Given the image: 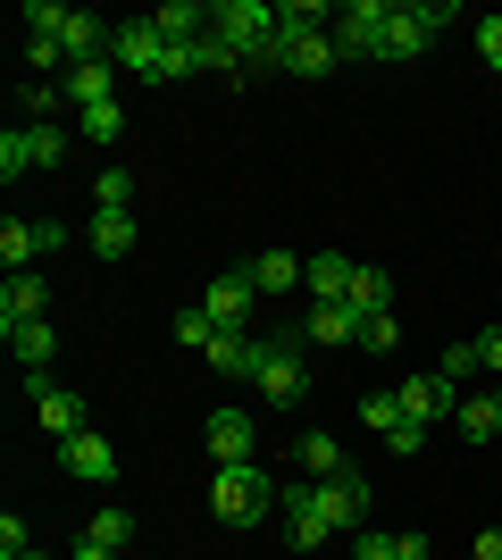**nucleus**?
Returning a JSON list of instances; mask_svg holds the SVG:
<instances>
[{
  "label": "nucleus",
  "mask_w": 502,
  "mask_h": 560,
  "mask_svg": "<svg viewBox=\"0 0 502 560\" xmlns=\"http://www.w3.org/2000/svg\"><path fill=\"white\" fill-rule=\"evenodd\" d=\"M277 493H285V486H277L260 460H235V468H218V477H210V518H218V527H260V518L277 511Z\"/></svg>",
  "instance_id": "obj_1"
},
{
  "label": "nucleus",
  "mask_w": 502,
  "mask_h": 560,
  "mask_svg": "<svg viewBox=\"0 0 502 560\" xmlns=\"http://www.w3.org/2000/svg\"><path fill=\"white\" fill-rule=\"evenodd\" d=\"M68 151H75L68 126H34V117H17V126L0 135V176L17 185V176H34V167H59Z\"/></svg>",
  "instance_id": "obj_2"
},
{
  "label": "nucleus",
  "mask_w": 502,
  "mask_h": 560,
  "mask_svg": "<svg viewBox=\"0 0 502 560\" xmlns=\"http://www.w3.org/2000/svg\"><path fill=\"white\" fill-rule=\"evenodd\" d=\"M109 68L118 75H143V84H167V34L151 18H126L109 34Z\"/></svg>",
  "instance_id": "obj_3"
},
{
  "label": "nucleus",
  "mask_w": 502,
  "mask_h": 560,
  "mask_svg": "<svg viewBox=\"0 0 502 560\" xmlns=\"http://www.w3.org/2000/svg\"><path fill=\"white\" fill-rule=\"evenodd\" d=\"M385 18H394V0H343L335 9V59H377L385 50Z\"/></svg>",
  "instance_id": "obj_4"
},
{
  "label": "nucleus",
  "mask_w": 502,
  "mask_h": 560,
  "mask_svg": "<svg viewBox=\"0 0 502 560\" xmlns=\"http://www.w3.org/2000/svg\"><path fill=\"white\" fill-rule=\"evenodd\" d=\"M311 502H318V518H327L335 536H360V527H369V502H377V493H369V477H360V468H343V477H318V486H311Z\"/></svg>",
  "instance_id": "obj_5"
},
{
  "label": "nucleus",
  "mask_w": 502,
  "mask_h": 560,
  "mask_svg": "<svg viewBox=\"0 0 502 560\" xmlns=\"http://www.w3.org/2000/svg\"><path fill=\"white\" fill-rule=\"evenodd\" d=\"M444 25H453L444 0H435V9H394V18H385V50H377V59H428Z\"/></svg>",
  "instance_id": "obj_6"
},
{
  "label": "nucleus",
  "mask_w": 502,
  "mask_h": 560,
  "mask_svg": "<svg viewBox=\"0 0 502 560\" xmlns=\"http://www.w3.org/2000/svg\"><path fill=\"white\" fill-rule=\"evenodd\" d=\"M210 25H218V34H226V43L243 50V59H252V50H260L268 34H277V0H218V9H210Z\"/></svg>",
  "instance_id": "obj_7"
},
{
  "label": "nucleus",
  "mask_w": 502,
  "mask_h": 560,
  "mask_svg": "<svg viewBox=\"0 0 502 560\" xmlns=\"http://www.w3.org/2000/svg\"><path fill=\"white\" fill-rule=\"evenodd\" d=\"M394 401H402V419H419V427H435V419H460V385L453 376H402V385H394Z\"/></svg>",
  "instance_id": "obj_8"
},
{
  "label": "nucleus",
  "mask_w": 502,
  "mask_h": 560,
  "mask_svg": "<svg viewBox=\"0 0 502 560\" xmlns=\"http://www.w3.org/2000/svg\"><path fill=\"white\" fill-rule=\"evenodd\" d=\"M210 460L218 468L260 460V427H252V410H235V401H218V410H210Z\"/></svg>",
  "instance_id": "obj_9"
},
{
  "label": "nucleus",
  "mask_w": 502,
  "mask_h": 560,
  "mask_svg": "<svg viewBox=\"0 0 502 560\" xmlns=\"http://www.w3.org/2000/svg\"><path fill=\"white\" fill-rule=\"evenodd\" d=\"M34 385V419L50 427V444H68V435H84V394H68L59 376H25Z\"/></svg>",
  "instance_id": "obj_10"
},
{
  "label": "nucleus",
  "mask_w": 502,
  "mask_h": 560,
  "mask_svg": "<svg viewBox=\"0 0 502 560\" xmlns=\"http://www.w3.org/2000/svg\"><path fill=\"white\" fill-rule=\"evenodd\" d=\"M260 394L268 401H302L311 394V369H302V351L277 335V343H260Z\"/></svg>",
  "instance_id": "obj_11"
},
{
  "label": "nucleus",
  "mask_w": 502,
  "mask_h": 560,
  "mask_svg": "<svg viewBox=\"0 0 502 560\" xmlns=\"http://www.w3.org/2000/svg\"><path fill=\"white\" fill-rule=\"evenodd\" d=\"M252 302H260V284L243 277V268H235V277H210V284H201V310H210V327H252Z\"/></svg>",
  "instance_id": "obj_12"
},
{
  "label": "nucleus",
  "mask_w": 502,
  "mask_h": 560,
  "mask_svg": "<svg viewBox=\"0 0 502 560\" xmlns=\"http://www.w3.org/2000/svg\"><path fill=\"white\" fill-rule=\"evenodd\" d=\"M59 468H68L75 486H118V452L101 444L93 427H84V435H68V444H59Z\"/></svg>",
  "instance_id": "obj_13"
},
{
  "label": "nucleus",
  "mask_w": 502,
  "mask_h": 560,
  "mask_svg": "<svg viewBox=\"0 0 502 560\" xmlns=\"http://www.w3.org/2000/svg\"><path fill=\"white\" fill-rule=\"evenodd\" d=\"M260 343L268 335H252V327H218L210 343H201V360H210L218 376H260Z\"/></svg>",
  "instance_id": "obj_14"
},
{
  "label": "nucleus",
  "mask_w": 502,
  "mask_h": 560,
  "mask_svg": "<svg viewBox=\"0 0 502 560\" xmlns=\"http://www.w3.org/2000/svg\"><path fill=\"white\" fill-rule=\"evenodd\" d=\"M135 243H143V218H135V210H93V218H84V252H93V259H126Z\"/></svg>",
  "instance_id": "obj_15"
},
{
  "label": "nucleus",
  "mask_w": 502,
  "mask_h": 560,
  "mask_svg": "<svg viewBox=\"0 0 502 560\" xmlns=\"http://www.w3.org/2000/svg\"><path fill=\"white\" fill-rule=\"evenodd\" d=\"M50 310V284L34 277V268H17V277L0 284V335H17V327H34V318H43Z\"/></svg>",
  "instance_id": "obj_16"
},
{
  "label": "nucleus",
  "mask_w": 502,
  "mask_h": 560,
  "mask_svg": "<svg viewBox=\"0 0 502 560\" xmlns=\"http://www.w3.org/2000/svg\"><path fill=\"white\" fill-rule=\"evenodd\" d=\"M302 343H318V351L360 343V310H352V302H311V318H302Z\"/></svg>",
  "instance_id": "obj_17"
},
{
  "label": "nucleus",
  "mask_w": 502,
  "mask_h": 560,
  "mask_svg": "<svg viewBox=\"0 0 502 560\" xmlns=\"http://www.w3.org/2000/svg\"><path fill=\"white\" fill-rule=\"evenodd\" d=\"M43 252H50V218H9V226H0V268H9V277L34 268Z\"/></svg>",
  "instance_id": "obj_18"
},
{
  "label": "nucleus",
  "mask_w": 502,
  "mask_h": 560,
  "mask_svg": "<svg viewBox=\"0 0 502 560\" xmlns=\"http://www.w3.org/2000/svg\"><path fill=\"white\" fill-rule=\"evenodd\" d=\"M352 277H360V268L343 252H318L311 268H302V293H311V302H352Z\"/></svg>",
  "instance_id": "obj_19"
},
{
  "label": "nucleus",
  "mask_w": 502,
  "mask_h": 560,
  "mask_svg": "<svg viewBox=\"0 0 502 560\" xmlns=\"http://www.w3.org/2000/svg\"><path fill=\"white\" fill-rule=\"evenodd\" d=\"M302 268H311V259L277 243V252H252V268H243V277L260 284V293H302Z\"/></svg>",
  "instance_id": "obj_20"
},
{
  "label": "nucleus",
  "mask_w": 502,
  "mask_h": 560,
  "mask_svg": "<svg viewBox=\"0 0 502 560\" xmlns=\"http://www.w3.org/2000/svg\"><path fill=\"white\" fill-rule=\"evenodd\" d=\"M285 75H302V84L335 75V34H285Z\"/></svg>",
  "instance_id": "obj_21"
},
{
  "label": "nucleus",
  "mask_w": 502,
  "mask_h": 560,
  "mask_svg": "<svg viewBox=\"0 0 502 560\" xmlns=\"http://www.w3.org/2000/svg\"><path fill=\"white\" fill-rule=\"evenodd\" d=\"M277 502H285V527H293V544H302V552H318V544L335 536L327 518H318V502H311V486H285L277 493Z\"/></svg>",
  "instance_id": "obj_22"
},
{
  "label": "nucleus",
  "mask_w": 502,
  "mask_h": 560,
  "mask_svg": "<svg viewBox=\"0 0 502 560\" xmlns=\"http://www.w3.org/2000/svg\"><path fill=\"white\" fill-rule=\"evenodd\" d=\"M101 101H118V68H109V59L68 68V109H101Z\"/></svg>",
  "instance_id": "obj_23"
},
{
  "label": "nucleus",
  "mask_w": 502,
  "mask_h": 560,
  "mask_svg": "<svg viewBox=\"0 0 502 560\" xmlns=\"http://www.w3.org/2000/svg\"><path fill=\"white\" fill-rule=\"evenodd\" d=\"M9 351H17L25 376H50V360H59V335H50V318H34V327L9 335Z\"/></svg>",
  "instance_id": "obj_24"
},
{
  "label": "nucleus",
  "mask_w": 502,
  "mask_h": 560,
  "mask_svg": "<svg viewBox=\"0 0 502 560\" xmlns=\"http://www.w3.org/2000/svg\"><path fill=\"white\" fill-rule=\"evenodd\" d=\"M453 427L469 435V444H494V435H502V385H494V394H469Z\"/></svg>",
  "instance_id": "obj_25"
},
{
  "label": "nucleus",
  "mask_w": 502,
  "mask_h": 560,
  "mask_svg": "<svg viewBox=\"0 0 502 560\" xmlns=\"http://www.w3.org/2000/svg\"><path fill=\"white\" fill-rule=\"evenodd\" d=\"M293 460H302V477H343V444H335L327 427H311V435H302V444H293Z\"/></svg>",
  "instance_id": "obj_26"
},
{
  "label": "nucleus",
  "mask_w": 502,
  "mask_h": 560,
  "mask_svg": "<svg viewBox=\"0 0 502 560\" xmlns=\"http://www.w3.org/2000/svg\"><path fill=\"white\" fill-rule=\"evenodd\" d=\"M151 25H160L167 43H201V34H210V9H201V0H167V9H151Z\"/></svg>",
  "instance_id": "obj_27"
},
{
  "label": "nucleus",
  "mask_w": 502,
  "mask_h": 560,
  "mask_svg": "<svg viewBox=\"0 0 502 560\" xmlns=\"http://www.w3.org/2000/svg\"><path fill=\"white\" fill-rule=\"evenodd\" d=\"M84 536H93V544H109V552H135V511H126V502H101Z\"/></svg>",
  "instance_id": "obj_28"
},
{
  "label": "nucleus",
  "mask_w": 502,
  "mask_h": 560,
  "mask_svg": "<svg viewBox=\"0 0 502 560\" xmlns=\"http://www.w3.org/2000/svg\"><path fill=\"white\" fill-rule=\"evenodd\" d=\"M75 126H84V142H93V151H109V142H126V101H101V109H75Z\"/></svg>",
  "instance_id": "obj_29"
},
{
  "label": "nucleus",
  "mask_w": 502,
  "mask_h": 560,
  "mask_svg": "<svg viewBox=\"0 0 502 560\" xmlns=\"http://www.w3.org/2000/svg\"><path fill=\"white\" fill-rule=\"evenodd\" d=\"M352 310H360V318L394 310V277H385V268H360V277H352Z\"/></svg>",
  "instance_id": "obj_30"
},
{
  "label": "nucleus",
  "mask_w": 502,
  "mask_h": 560,
  "mask_svg": "<svg viewBox=\"0 0 502 560\" xmlns=\"http://www.w3.org/2000/svg\"><path fill=\"white\" fill-rule=\"evenodd\" d=\"M201 75H252V68H243V50L226 43L218 25H210V43H201Z\"/></svg>",
  "instance_id": "obj_31"
},
{
  "label": "nucleus",
  "mask_w": 502,
  "mask_h": 560,
  "mask_svg": "<svg viewBox=\"0 0 502 560\" xmlns=\"http://www.w3.org/2000/svg\"><path fill=\"white\" fill-rule=\"evenodd\" d=\"M17 25H25V43H43V34H59V25H68V9H59V0H25Z\"/></svg>",
  "instance_id": "obj_32"
},
{
  "label": "nucleus",
  "mask_w": 502,
  "mask_h": 560,
  "mask_svg": "<svg viewBox=\"0 0 502 560\" xmlns=\"http://www.w3.org/2000/svg\"><path fill=\"white\" fill-rule=\"evenodd\" d=\"M167 335H176V343H185V351H201V343H210V310H201V302H192V310H176V318H167Z\"/></svg>",
  "instance_id": "obj_33"
},
{
  "label": "nucleus",
  "mask_w": 502,
  "mask_h": 560,
  "mask_svg": "<svg viewBox=\"0 0 502 560\" xmlns=\"http://www.w3.org/2000/svg\"><path fill=\"white\" fill-rule=\"evenodd\" d=\"M93 210H135V167H101V201Z\"/></svg>",
  "instance_id": "obj_34"
},
{
  "label": "nucleus",
  "mask_w": 502,
  "mask_h": 560,
  "mask_svg": "<svg viewBox=\"0 0 502 560\" xmlns=\"http://www.w3.org/2000/svg\"><path fill=\"white\" fill-rule=\"evenodd\" d=\"M394 343H402V318H394V310L360 318V351H394Z\"/></svg>",
  "instance_id": "obj_35"
},
{
  "label": "nucleus",
  "mask_w": 502,
  "mask_h": 560,
  "mask_svg": "<svg viewBox=\"0 0 502 560\" xmlns=\"http://www.w3.org/2000/svg\"><path fill=\"white\" fill-rule=\"evenodd\" d=\"M360 427L394 435V427H402V401H394V394H369V401H360Z\"/></svg>",
  "instance_id": "obj_36"
},
{
  "label": "nucleus",
  "mask_w": 502,
  "mask_h": 560,
  "mask_svg": "<svg viewBox=\"0 0 502 560\" xmlns=\"http://www.w3.org/2000/svg\"><path fill=\"white\" fill-rule=\"evenodd\" d=\"M352 560H402V552H394V536H385V527H360V536H352Z\"/></svg>",
  "instance_id": "obj_37"
},
{
  "label": "nucleus",
  "mask_w": 502,
  "mask_h": 560,
  "mask_svg": "<svg viewBox=\"0 0 502 560\" xmlns=\"http://www.w3.org/2000/svg\"><path fill=\"white\" fill-rule=\"evenodd\" d=\"M419 444H428V427H419V419H402L394 435H385V452H394V460H419Z\"/></svg>",
  "instance_id": "obj_38"
},
{
  "label": "nucleus",
  "mask_w": 502,
  "mask_h": 560,
  "mask_svg": "<svg viewBox=\"0 0 502 560\" xmlns=\"http://www.w3.org/2000/svg\"><path fill=\"white\" fill-rule=\"evenodd\" d=\"M469 369H478V343H453V351H444V360H435V376H453V385H460V376H469Z\"/></svg>",
  "instance_id": "obj_39"
},
{
  "label": "nucleus",
  "mask_w": 502,
  "mask_h": 560,
  "mask_svg": "<svg viewBox=\"0 0 502 560\" xmlns=\"http://www.w3.org/2000/svg\"><path fill=\"white\" fill-rule=\"evenodd\" d=\"M478 59H486V68H502V18L478 25Z\"/></svg>",
  "instance_id": "obj_40"
},
{
  "label": "nucleus",
  "mask_w": 502,
  "mask_h": 560,
  "mask_svg": "<svg viewBox=\"0 0 502 560\" xmlns=\"http://www.w3.org/2000/svg\"><path fill=\"white\" fill-rule=\"evenodd\" d=\"M469 343H478V369H494V376H502V327H486V335H469Z\"/></svg>",
  "instance_id": "obj_41"
},
{
  "label": "nucleus",
  "mask_w": 502,
  "mask_h": 560,
  "mask_svg": "<svg viewBox=\"0 0 502 560\" xmlns=\"http://www.w3.org/2000/svg\"><path fill=\"white\" fill-rule=\"evenodd\" d=\"M394 552H402V560H428V527H410V536H394Z\"/></svg>",
  "instance_id": "obj_42"
},
{
  "label": "nucleus",
  "mask_w": 502,
  "mask_h": 560,
  "mask_svg": "<svg viewBox=\"0 0 502 560\" xmlns=\"http://www.w3.org/2000/svg\"><path fill=\"white\" fill-rule=\"evenodd\" d=\"M68 560H126V552H109V544H93V536H84V544H75Z\"/></svg>",
  "instance_id": "obj_43"
},
{
  "label": "nucleus",
  "mask_w": 502,
  "mask_h": 560,
  "mask_svg": "<svg viewBox=\"0 0 502 560\" xmlns=\"http://www.w3.org/2000/svg\"><path fill=\"white\" fill-rule=\"evenodd\" d=\"M478 560H502V527H478Z\"/></svg>",
  "instance_id": "obj_44"
},
{
  "label": "nucleus",
  "mask_w": 502,
  "mask_h": 560,
  "mask_svg": "<svg viewBox=\"0 0 502 560\" xmlns=\"http://www.w3.org/2000/svg\"><path fill=\"white\" fill-rule=\"evenodd\" d=\"M0 560H43V552H34V544H25V552H0Z\"/></svg>",
  "instance_id": "obj_45"
}]
</instances>
